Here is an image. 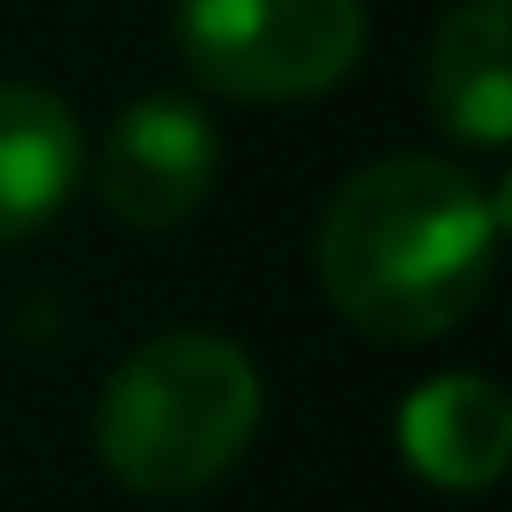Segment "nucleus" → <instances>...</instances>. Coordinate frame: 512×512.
I'll list each match as a JSON object with an SVG mask.
<instances>
[{
	"label": "nucleus",
	"mask_w": 512,
	"mask_h": 512,
	"mask_svg": "<svg viewBox=\"0 0 512 512\" xmlns=\"http://www.w3.org/2000/svg\"><path fill=\"white\" fill-rule=\"evenodd\" d=\"M505 197L435 155H386L358 169L316 232V274L344 323L379 344H428L456 330L498 267Z\"/></svg>",
	"instance_id": "f257e3e1"
},
{
	"label": "nucleus",
	"mask_w": 512,
	"mask_h": 512,
	"mask_svg": "<svg viewBox=\"0 0 512 512\" xmlns=\"http://www.w3.org/2000/svg\"><path fill=\"white\" fill-rule=\"evenodd\" d=\"M260 428V372L232 337L169 330L99 393V463L141 498L218 484Z\"/></svg>",
	"instance_id": "f03ea898"
},
{
	"label": "nucleus",
	"mask_w": 512,
	"mask_h": 512,
	"mask_svg": "<svg viewBox=\"0 0 512 512\" xmlns=\"http://www.w3.org/2000/svg\"><path fill=\"white\" fill-rule=\"evenodd\" d=\"M176 43L225 99H316L365 50V0H176Z\"/></svg>",
	"instance_id": "7ed1b4c3"
},
{
	"label": "nucleus",
	"mask_w": 512,
	"mask_h": 512,
	"mask_svg": "<svg viewBox=\"0 0 512 512\" xmlns=\"http://www.w3.org/2000/svg\"><path fill=\"white\" fill-rule=\"evenodd\" d=\"M218 162H225V148H218L211 113L176 92H148L113 120V134L99 148V197L120 225L169 232L211 197Z\"/></svg>",
	"instance_id": "20e7f679"
},
{
	"label": "nucleus",
	"mask_w": 512,
	"mask_h": 512,
	"mask_svg": "<svg viewBox=\"0 0 512 512\" xmlns=\"http://www.w3.org/2000/svg\"><path fill=\"white\" fill-rule=\"evenodd\" d=\"M393 442L400 456L442 484V491H484L505 477V456H512V407L491 379L477 372H442L428 386L407 393L400 421H393Z\"/></svg>",
	"instance_id": "39448f33"
},
{
	"label": "nucleus",
	"mask_w": 512,
	"mask_h": 512,
	"mask_svg": "<svg viewBox=\"0 0 512 512\" xmlns=\"http://www.w3.org/2000/svg\"><path fill=\"white\" fill-rule=\"evenodd\" d=\"M85 169L78 120L43 85H0V246L43 232Z\"/></svg>",
	"instance_id": "423d86ee"
},
{
	"label": "nucleus",
	"mask_w": 512,
	"mask_h": 512,
	"mask_svg": "<svg viewBox=\"0 0 512 512\" xmlns=\"http://www.w3.org/2000/svg\"><path fill=\"white\" fill-rule=\"evenodd\" d=\"M512 0H456L428 50V106L470 148L512 141V71H505Z\"/></svg>",
	"instance_id": "0eeeda50"
}]
</instances>
